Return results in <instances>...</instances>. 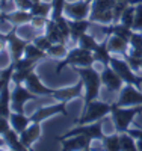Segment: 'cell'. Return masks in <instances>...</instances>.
<instances>
[{
    "label": "cell",
    "mask_w": 142,
    "mask_h": 151,
    "mask_svg": "<svg viewBox=\"0 0 142 151\" xmlns=\"http://www.w3.org/2000/svg\"><path fill=\"white\" fill-rule=\"evenodd\" d=\"M9 122L12 125V129H14L17 133H23L26 129L29 127V124L32 122L30 116H26L23 112H12L11 116H9Z\"/></svg>",
    "instance_id": "cell-18"
},
{
    "label": "cell",
    "mask_w": 142,
    "mask_h": 151,
    "mask_svg": "<svg viewBox=\"0 0 142 151\" xmlns=\"http://www.w3.org/2000/svg\"><path fill=\"white\" fill-rule=\"evenodd\" d=\"M33 42L40 47V48H43V50H45V52H48V48L53 45V42H51L48 38H47V35H43V36H36V38H33Z\"/></svg>",
    "instance_id": "cell-39"
},
{
    "label": "cell",
    "mask_w": 142,
    "mask_h": 151,
    "mask_svg": "<svg viewBox=\"0 0 142 151\" xmlns=\"http://www.w3.org/2000/svg\"><path fill=\"white\" fill-rule=\"evenodd\" d=\"M15 3L18 5L20 9H24V11H32V8L35 5L32 0H15Z\"/></svg>",
    "instance_id": "cell-41"
},
{
    "label": "cell",
    "mask_w": 142,
    "mask_h": 151,
    "mask_svg": "<svg viewBox=\"0 0 142 151\" xmlns=\"http://www.w3.org/2000/svg\"><path fill=\"white\" fill-rule=\"evenodd\" d=\"M76 134H86L92 139H98V141H103V122L98 119V121H94L92 124H79L77 127L71 129L70 132H67L63 136H58L56 139H61V137H70V136H76Z\"/></svg>",
    "instance_id": "cell-6"
},
{
    "label": "cell",
    "mask_w": 142,
    "mask_h": 151,
    "mask_svg": "<svg viewBox=\"0 0 142 151\" xmlns=\"http://www.w3.org/2000/svg\"><path fill=\"white\" fill-rule=\"evenodd\" d=\"M29 100H38V95L33 94L27 86L23 88L21 83L15 85L14 88V91H12V110H15V112H23V104L26 101H29Z\"/></svg>",
    "instance_id": "cell-10"
},
{
    "label": "cell",
    "mask_w": 142,
    "mask_h": 151,
    "mask_svg": "<svg viewBox=\"0 0 142 151\" xmlns=\"http://www.w3.org/2000/svg\"><path fill=\"white\" fill-rule=\"evenodd\" d=\"M88 2H94V0H88Z\"/></svg>",
    "instance_id": "cell-51"
},
{
    "label": "cell",
    "mask_w": 142,
    "mask_h": 151,
    "mask_svg": "<svg viewBox=\"0 0 142 151\" xmlns=\"http://www.w3.org/2000/svg\"><path fill=\"white\" fill-rule=\"evenodd\" d=\"M67 103L68 101H62L59 104H55V106H48V107H41V109H38L35 113H32L30 115V119L32 122H41L50 116H53L56 115V113H62V115H68V112H67Z\"/></svg>",
    "instance_id": "cell-12"
},
{
    "label": "cell",
    "mask_w": 142,
    "mask_h": 151,
    "mask_svg": "<svg viewBox=\"0 0 142 151\" xmlns=\"http://www.w3.org/2000/svg\"><path fill=\"white\" fill-rule=\"evenodd\" d=\"M91 20H73L70 21V26H71V38L73 41H79V38L82 35L86 33V30L89 29V26H91Z\"/></svg>",
    "instance_id": "cell-20"
},
{
    "label": "cell",
    "mask_w": 142,
    "mask_h": 151,
    "mask_svg": "<svg viewBox=\"0 0 142 151\" xmlns=\"http://www.w3.org/2000/svg\"><path fill=\"white\" fill-rule=\"evenodd\" d=\"M101 142H103V145H105V150H109V151H120L121 150V137H120V134L105 136Z\"/></svg>",
    "instance_id": "cell-27"
},
{
    "label": "cell",
    "mask_w": 142,
    "mask_h": 151,
    "mask_svg": "<svg viewBox=\"0 0 142 151\" xmlns=\"http://www.w3.org/2000/svg\"><path fill=\"white\" fill-rule=\"evenodd\" d=\"M110 59H112V56H110V48H109V38H106L94 50V60L101 62L103 65L107 67V65H110Z\"/></svg>",
    "instance_id": "cell-19"
},
{
    "label": "cell",
    "mask_w": 142,
    "mask_h": 151,
    "mask_svg": "<svg viewBox=\"0 0 142 151\" xmlns=\"http://www.w3.org/2000/svg\"><path fill=\"white\" fill-rule=\"evenodd\" d=\"M101 30H103V33H107V35H109V33L118 35V36L124 38V40H127V41H130V36L133 35V29L128 27V26H125V24H123V23L113 24V26H110V27H103Z\"/></svg>",
    "instance_id": "cell-22"
},
{
    "label": "cell",
    "mask_w": 142,
    "mask_h": 151,
    "mask_svg": "<svg viewBox=\"0 0 142 151\" xmlns=\"http://www.w3.org/2000/svg\"><path fill=\"white\" fill-rule=\"evenodd\" d=\"M89 20L92 23L100 21V23H112L113 21V11H91Z\"/></svg>",
    "instance_id": "cell-25"
},
{
    "label": "cell",
    "mask_w": 142,
    "mask_h": 151,
    "mask_svg": "<svg viewBox=\"0 0 142 151\" xmlns=\"http://www.w3.org/2000/svg\"><path fill=\"white\" fill-rule=\"evenodd\" d=\"M118 107H125V106H135V104H142V92L136 89L135 85H127L121 89L118 101L113 103Z\"/></svg>",
    "instance_id": "cell-9"
},
{
    "label": "cell",
    "mask_w": 142,
    "mask_h": 151,
    "mask_svg": "<svg viewBox=\"0 0 142 151\" xmlns=\"http://www.w3.org/2000/svg\"><path fill=\"white\" fill-rule=\"evenodd\" d=\"M48 53L45 52V50H43V48H40L35 42L33 44H27V47H26V52H24V56H27V58H32V59H35V60H40V59H44L45 56H47Z\"/></svg>",
    "instance_id": "cell-26"
},
{
    "label": "cell",
    "mask_w": 142,
    "mask_h": 151,
    "mask_svg": "<svg viewBox=\"0 0 142 151\" xmlns=\"http://www.w3.org/2000/svg\"><path fill=\"white\" fill-rule=\"evenodd\" d=\"M142 112V104H138L136 107H130V109H121L118 106L112 104V116L115 121V127H117L118 133H124L128 130V125L135 119V116L138 113Z\"/></svg>",
    "instance_id": "cell-4"
},
{
    "label": "cell",
    "mask_w": 142,
    "mask_h": 151,
    "mask_svg": "<svg viewBox=\"0 0 142 151\" xmlns=\"http://www.w3.org/2000/svg\"><path fill=\"white\" fill-rule=\"evenodd\" d=\"M14 71H15V64H14V62H12L9 67H6V68L3 67L2 76H0V86H2V88H5V86H8L11 83L12 76H14Z\"/></svg>",
    "instance_id": "cell-31"
},
{
    "label": "cell",
    "mask_w": 142,
    "mask_h": 151,
    "mask_svg": "<svg viewBox=\"0 0 142 151\" xmlns=\"http://www.w3.org/2000/svg\"><path fill=\"white\" fill-rule=\"evenodd\" d=\"M83 80L80 79V82L74 85V86H70V88H62V89H55V94L51 95L56 100H62V101H70L71 98H76V97H80L82 95V88H83Z\"/></svg>",
    "instance_id": "cell-14"
},
{
    "label": "cell",
    "mask_w": 142,
    "mask_h": 151,
    "mask_svg": "<svg viewBox=\"0 0 142 151\" xmlns=\"http://www.w3.org/2000/svg\"><path fill=\"white\" fill-rule=\"evenodd\" d=\"M56 23H58V27H59L61 33L63 35V38H65V40H68V38L71 36V26H70V21H68L65 17H61Z\"/></svg>",
    "instance_id": "cell-36"
},
{
    "label": "cell",
    "mask_w": 142,
    "mask_h": 151,
    "mask_svg": "<svg viewBox=\"0 0 142 151\" xmlns=\"http://www.w3.org/2000/svg\"><path fill=\"white\" fill-rule=\"evenodd\" d=\"M120 137H121V150H124V151H136L138 150V145L135 142L136 137H133L132 134H128L127 132L121 133Z\"/></svg>",
    "instance_id": "cell-28"
},
{
    "label": "cell",
    "mask_w": 142,
    "mask_h": 151,
    "mask_svg": "<svg viewBox=\"0 0 142 151\" xmlns=\"http://www.w3.org/2000/svg\"><path fill=\"white\" fill-rule=\"evenodd\" d=\"M136 145H138V150H141V151H142V139H138Z\"/></svg>",
    "instance_id": "cell-46"
},
{
    "label": "cell",
    "mask_w": 142,
    "mask_h": 151,
    "mask_svg": "<svg viewBox=\"0 0 142 151\" xmlns=\"http://www.w3.org/2000/svg\"><path fill=\"white\" fill-rule=\"evenodd\" d=\"M115 2H130V0H115Z\"/></svg>",
    "instance_id": "cell-48"
},
{
    "label": "cell",
    "mask_w": 142,
    "mask_h": 151,
    "mask_svg": "<svg viewBox=\"0 0 142 151\" xmlns=\"http://www.w3.org/2000/svg\"><path fill=\"white\" fill-rule=\"evenodd\" d=\"M91 8H92L91 2H88V0H79V2H74V3H65L63 12L71 20H85L86 17H89Z\"/></svg>",
    "instance_id": "cell-8"
},
{
    "label": "cell",
    "mask_w": 142,
    "mask_h": 151,
    "mask_svg": "<svg viewBox=\"0 0 142 151\" xmlns=\"http://www.w3.org/2000/svg\"><path fill=\"white\" fill-rule=\"evenodd\" d=\"M62 144V150H91V142L92 137H89L86 134H76L70 137H61L56 139Z\"/></svg>",
    "instance_id": "cell-11"
},
{
    "label": "cell",
    "mask_w": 142,
    "mask_h": 151,
    "mask_svg": "<svg viewBox=\"0 0 142 151\" xmlns=\"http://www.w3.org/2000/svg\"><path fill=\"white\" fill-rule=\"evenodd\" d=\"M45 35L47 38L51 41V42H63L65 44V38H63V35L61 33L59 27H58V23L55 20H48L47 21V26H45Z\"/></svg>",
    "instance_id": "cell-21"
},
{
    "label": "cell",
    "mask_w": 142,
    "mask_h": 151,
    "mask_svg": "<svg viewBox=\"0 0 142 151\" xmlns=\"http://www.w3.org/2000/svg\"><path fill=\"white\" fill-rule=\"evenodd\" d=\"M127 133L136 137V139H142V130H127Z\"/></svg>",
    "instance_id": "cell-45"
},
{
    "label": "cell",
    "mask_w": 142,
    "mask_h": 151,
    "mask_svg": "<svg viewBox=\"0 0 142 151\" xmlns=\"http://www.w3.org/2000/svg\"><path fill=\"white\" fill-rule=\"evenodd\" d=\"M128 55L133 58H138V59H142V48H132Z\"/></svg>",
    "instance_id": "cell-44"
},
{
    "label": "cell",
    "mask_w": 142,
    "mask_h": 151,
    "mask_svg": "<svg viewBox=\"0 0 142 151\" xmlns=\"http://www.w3.org/2000/svg\"><path fill=\"white\" fill-rule=\"evenodd\" d=\"M128 42L132 48H142V32H133Z\"/></svg>",
    "instance_id": "cell-40"
},
{
    "label": "cell",
    "mask_w": 142,
    "mask_h": 151,
    "mask_svg": "<svg viewBox=\"0 0 142 151\" xmlns=\"http://www.w3.org/2000/svg\"><path fill=\"white\" fill-rule=\"evenodd\" d=\"M139 2H142V0H130V3H139Z\"/></svg>",
    "instance_id": "cell-47"
},
{
    "label": "cell",
    "mask_w": 142,
    "mask_h": 151,
    "mask_svg": "<svg viewBox=\"0 0 142 151\" xmlns=\"http://www.w3.org/2000/svg\"><path fill=\"white\" fill-rule=\"evenodd\" d=\"M115 0H94L91 11H113Z\"/></svg>",
    "instance_id": "cell-35"
},
{
    "label": "cell",
    "mask_w": 142,
    "mask_h": 151,
    "mask_svg": "<svg viewBox=\"0 0 142 151\" xmlns=\"http://www.w3.org/2000/svg\"><path fill=\"white\" fill-rule=\"evenodd\" d=\"M101 82L110 91H121L124 88L123 86L124 80L121 79V76L115 71L110 65H107L105 70H103V73H101Z\"/></svg>",
    "instance_id": "cell-13"
},
{
    "label": "cell",
    "mask_w": 142,
    "mask_h": 151,
    "mask_svg": "<svg viewBox=\"0 0 142 151\" xmlns=\"http://www.w3.org/2000/svg\"><path fill=\"white\" fill-rule=\"evenodd\" d=\"M33 20V14L30 11H24L20 9L17 12H12V14H5L2 12V21H11L15 24H24V23H32Z\"/></svg>",
    "instance_id": "cell-17"
},
{
    "label": "cell",
    "mask_w": 142,
    "mask_h": 151,
    "mask_svg": "<svg viewBox=\"0 0 142 151\" xmlns=\"http://www.w3.org/2000/svg\"><path fill=\"white\" fill-rule=\"evenodd\" d=\"M33 71H35V67H32V68H23V70H15L14 71V76H12V82H14L15 85L23 83V82L27 80V77Z\"/></svg>",
    "instance_id": "cell-32"
},
{
    "label": "cell",
    "mask_w": 142,
    "mask_h": 151,
    "mask_svg": "<svg viewBox=\"0 0 142 151\" xmlns=\"http://www.w3.org/2000/svg\"><path fill=\"white\" fill-rule=\"evenodd\" d=\"M2 2H6V0H2Z\"/></svg>",
    "instance_id": "cell-52"
},
{
    "label": "cell",
    "mask_w": 142,
    "mask_h": 151,
    "mask_svg": "<svg viewBox=\"0 0 142 151\" xmlns=\"http://www.w3.org/2000/svg\"><path fill=\"white\" fill-rule=\"evenodd\" d=\"M128 45H130V42H128L127 40H124V38L118 36V35H113L112 38H109V48H110V52L125 55Z\"/></svg>",
    "instance_id": "cell-24"
},
{
    "label": "cell",
    "mask_w": 142,
    "mask_h": 151,
    "mask_svg": "<svg viewBox=\"0 0 142 151\" xmlns=\"http://www.w3.org/2000/svg\"><path fill=\"white\" fill-rule=\"evenodd\" d=\"M24 83L36 95H53L55 94V89H50V88H47V86L43 85V82L40 80V77H38V74L35 71L29 76L27 80H26Z\"/></svg>",
    "instance_id": "cell-15"
},
{
    "label": "cell",
    "mask_w": 142,
    "mask_h": 151,
    "mask_svg": "<svg viewBox=\"0 0 142 151\" xmlns=\"http://www.w3.org/2000/svg\"><path fill=\"white\" fill-rule=\"evenodd\" d=\"M17 29L14 27L8 35H2V42H8L9 44V50H11V56L12 60H18L23 58V53L26 52V47H27L29 41L27 40H23V38H18L17 35Z\"/></svg>",
    "instance_id": "cell-7"
},
{
    "label": "cell",
    "mask_w": 142,
    "mask_h": 151,
    "mask_svg": "<svg viewBox=\"0 0 142 151\" xmlns=\"http://www.w3.org/2000/svg\"><path fill=\"white\" fill-rule=\"evenodd\" d=\"M47 53L50 56H53V58H65L68 55L67 48H65V44H63V42H55L53 45L48 48Z\"/></svg>",
    "instance_id": "cell-34"
},
{
    "label": "cell",
    "mask_w": 142,
    "mask_h": 151,
    "mask_svg": "<svg viewBox=\"0 0 142 151\" xmlns=\"http://www.w3.org/2000/svg\"><path fill=\"white\" fill-rule=\"evenodd\" d=\"M32 2H33V3H40V2H41V0H32Z\"/></svg>",
    "instance_id": "cell-49"
},
{
    "label": "cell",
    "mask_w": 142,
    "mask_h": 151,
    "mask_svg": "<svg viewBox=\"0 0 142 151\" xmlns=\"http://www.w3.org/2000/svg\"><path fill=\"white\" fill-rule=\"evenodd\" d=\"M50 11H53V3H35L33 8H32V14L33 17H47L48 15V12Z\"/></svg>",
    "instance_id": "cell-29"
},
{
    "label": "cell",
    "mask_w": 142,
    "mask_h": 151,
    "mask_svg": "<svg viewBox=\"0 0 142 151\" xmlns=\"http://www.w3.org/2000/svg\"><path fill=\"white\" fill-rule=\"evenodd\" d=\"M20 133H17L15 130H8L5 134H2L3 136V144H8L12 150H17V151H21V150H29V148H26L24 147V144L20 141V136H18Z\"/></svg>",
    "instance_id": "cell-23"
},
{
    "label": "cell",
    "mask_w": 142,
    "mask_h": 151,
    "mask_svg": "<svg viewBox=\"0 0 142 151\" xmlns=\"http://www.w3.org/2000/svg\"><path fill=\"white\" fill-rule=\"evenodd\" d=\"M98 44L100 42H97L94 38L91 35H88V33H85V35H82L79 38V45L83 47V48H86V50H91V52H94V50L98 47Z\"/></svg>",
    "instance_id": "cell-33"
},
{
    "label": "cell",
    "mask_w": 142,
    "mask_h": 151,
    "mask_svg": "<svg viewBox=\"0 0 142 151\" xmlns=\"http://www.w3.org/2000/svg\"><path fill=\"white\" fill-rule=\"evenodd\" d=\"M141 68H142V59H141Z\"/></svg>",
    "instance_id": "cell-50"
},
{
    "label": "cell",
    "mask_w": 142,
    "mask_h": 151,
    "mask_svg": "<svg viewBox=\"0 0 142 151\" xmlns=\"http://www.w3.org/2000/svg\"><path fill=\"white\" fill-rule=\"evenodd\" d=\"M128 3L130 2H117L115 3V6H113V21L115 23H118L121 20V15L124 14V11L128 6Z\"/></svg>",
    "instance_id": "cell-37"
},
{
    "label": "cell",
    "mask_w": 142,
    "mask_h": 151,
    "mask_svg": "<svg viewBox=\"0 0 142 151\" xmlns=\"http://www.w3.org/2000/svg\"><path fill=\"white\" fill-rule=\"evenodd\" d=\"M47 21H48L47 17H33L32 24H33V27H45Z\"/></svg>",
    "instance_id": "cell-42"
},
{
    "label": "cell",
    "mask_w": 142,
    "mask_h": 151,
    "mask_svg": "<svg viewBox=\"0 0 142 151\" xmlns=\"http://www.w3.org/2000/svg\"><path fill=\"white\" fill-rule=\"evenodd\" d=\"M107 113H112V104L94 100L86 107H83V115L77 119V124H88V122L98 121L105 118Z\"/></svg>",
    "instance_id": "cell-3"
},
{
    "label": "cell",
    "mask_w": 142,
    "mask_h": 151,
    "mask_svg": "<svg viewBox=\"0 0 142 151\" xmlns=\"http://www.w3.org/2000/svg\"><path fill=\"white\" fill-rule=\"evenodd\" d=\"M135 15H136V8L133 5H128L124 11V14L121 15V23L125 26L133 29V23H135Z\"/></svg>",
    "instance_id": "cell-30"
},
{
    "label": "cell",
    "mask_w": 142,
    "mask_h": 151,
    "mask_svg": "<svg viewBox=\"0 0 142 151\" xmlns=\"http://www.w3.org/2000/svg\"><path fill=\"white\" fill-rule=\"evenodd\" d=\"M74 70L80 74V79L85 83V107L98 98L100 95V88L103 85L101 82V74H98L92 65L91 67H74Z\"/></svg>",
    "instance_id": "cell-1"
},
{
    "label": "cell",
    "mask_w": 142,
    "mask_h": 151,
    "mask_svg": "<svg viewBox=\"0 0 142 151\" xmlns=\"http://www.w3.org/2000/svg\"><path fill=\"white\" fill-rule=\"evenodd\" d=\"M133 30L135 32H142V2H139L138 6H136V15H135V23H133Z\"/></svg>",
    "instance_id": "cell-38"
},
{
    "label": "cell",
    "mask_w": 142,
    "mask_h": 151,
    "mask_svg": "<svg viewBox=\"0 0 142 151\" xmlns=\"http://www.w3.org/2000/svg\"><path fill=\"white\" fill-rule=\"evenodd\" d=\"M8 122H9V118H3L2 116V119H0V133L2 134H5L11 129V124H8Z\"/></svg>",
    "instance_id": "cell-43"
},
{
    "label": "cell",
    "mask_w": 142,
    "mask_h": 151,
    "mask_svg": "<svg viewBox=\"0 0 142 151\" xmlns=\"http://www.w3.org/2000/svg\"><path fill=\"white\" fill-rule=\"evenodd\" d=\"M94 62H95L94 60V52L86 50L83 47H77V48H73L71 52H68V55L58 64L56 73L59 74L68 65H73V67H91Z\"/></svg>",
    "instance_id": "cell-2"
},
{
    "label": "cell",
    "mask_w": 142,
    "mask_h": 151,
    "mask_svg": "<svg viewBox=\"0 0 142 151\" xmlns=\"http://www.w3.org/2000/svg\"><path fill=\"white\" fill-rule=\"evenodd\" d=\"M110 67L121 76V79L127 85H135L136 88H139L142 85V77H139V76H136L132 71L133 68L130 67V64H128L127 60H121L118 58H112L110 59Z\"/></svg>",
    "instance_id": "cell-5"
},
{
    "label": "cell",
    "mask_w": 142,
    "mask_h": 151,
    "mask_svg": "<svg viewBox=\"0 0 142 151\" xmlns=\"http://www.w3.org/2000/svg\"><path fill=\"white\" fill-rule=\"evenodd\" d=\"M40 136H41V124L40 122H33L23 133H20V141L24 144L26 148H30L35 141L40 139Z\"/></svg>",
    "instance_id": "cell-16"
}]
</instances>
